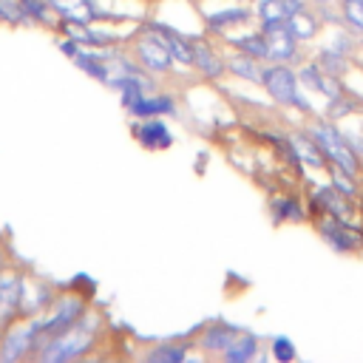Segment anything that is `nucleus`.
<instances>
[{"mask_svg":"<svg viewBox=\"0 0 363 363\" xmlns=\"http://www.w3.org/2000/svg\"><path fill=\"white\" fill-rule=\"evenodd\" d=\"M235 335H238L235 326L216 320V323H207V326L199 332L196 346H199L204 354H224V352L230 349V343L235 340Z\"/></svg>","mask_w":363,"mask_h":363,"instance_id":"nucleus-11","label":"nucleus"},{"mask_svg":"<svg viewBox=\"0 0 363 363\" xmlns=\"http://www.w3.org/2000/svg\"><path fill=\"white\" fill-rule=\"evenodd\" d=\"M343 139H346V145H349L357 156H363V136H357V133H343Z\"/></svg>","mask_w":363,"mask_h":363,"instance_id":"nucleus-33","label":"nucleus"},{"mask_svg":"<svg viewBox=\"0 0 363 363\" xmlns=\"http://www.w3.org/2000/svg\"><path fill=\"white\" fill-rule=\"evenodd\" d=\"M258 354V337L255 335H235V340L230 343V349L221 354L224 363H247Z\"/></svg>","mask_w":363,"mask_h":363,"instance_id":"nucleus-21","label":"nucleus"},{"mask_svg":"<svg viewBox=\"0 0 363 363\" xmlns=\"http://www.w3.org/2000/svg\"><path fill=\"white\" fill-rule=\"evenodd\" d=\"M309 133H312V136L318 139V145L323 147L329 164H335V167H340V170H346V173H352V176L360 173V156L346 145L343 133L337 130V125H335L332 119H312V122H309Z\"/></svg>","mask_w":363,"mask_h":363,"instance_id":"nucleus-3","label":"nucleus"},{"mask_svg":"<svg viewBox=\"0 0 363 363\" xmlns=\"http://www.w3.org/2000/svg\"><path fill=\"white\" fill-rule=\"evenodd\" d=\"M261 85H264L267 96L272 102H278L281 108H295L301 113H312V105H309L306 94L301 91L298 71H292L289 62H267L261 68Z\"/></svg>","mask_w":363,"mask_h":363,"instance_id":"nucleus-2","label":"nucleus"},{"mask_svg":"<svg viewBox=\"0 0 363 363\" xmlns=\"http://www.w3.org/2000/svg\"><path fill=\"white\" fill-rule=\"evenodd\" d=\"M133 136L147 150H164V147L173 145V136H170L167 125L159 116H150V119H142L139 125H133Z\"/></svg>","mask_w":363,"mask_h":363,"instance_id":"nucleus-14","label":"nucleus"},{"mask_svg":"<svg viewBox=\"0 0 363 363\" xmlns=\"http://www.w3.org/2000/svg\"><path fill=\"white\" fill-rule=\"evenodd\" d=\"M340 17L346 23V28L357 37H363V0H337Z\"/></svg>","mask_w":363,"mask_h":363,"instance_id":"nucleus-26","label":"nucleus"},{"mask_svg":"<svg viewBox=\"0 0 363 363\" xmlns=\"http://www.w3.org/2000/svg\"><path fill=\"white\" fill-rule=\"evenodd\" d=\"M298 79H301V85H306L309 91L323 94L326 99H335V96L343 94L340 77H332V74L320 71L318 62H301V65H298Z\"/></svg>","mask_w":363,"mask_h":363,"instance_id":"nucleus-10","label":"nucleus"},{"mask_svg":"<svg viewBox=\"0 0 363 363\" xmlns=\"http://www.w3.org/2000/svg\"><path fill=\"white\" fill-rule=\"evenodd\" d=\"M0 23H28L20 9V0H0Z\"/></svg>","mask_w":363,"mask_h":363,"instance_id":"nucleus-31","label":"nucleus"},{"mask_svg":"<svg viewBox=\"0 0 363 363\" xmlns=\"http://www.w3.org/2000/svg\"><path fill=\"white\" fill-rule=\"evenodd\" d=\"M315 227H318L320 238L335 252H360L363 250V233L349 221H340V218H335V216L320 210V216L315 218Z\"/></svg>","mask_w":363,"mask_h":363,"instance_id":"nucleus-7","label":"nucleus"},{"mask_svg":"<svg viewBox=\"0 0 363 363\" xmlns=\"http://www.w3.org/2000/svg\"><path fill=\"white\" fill-rule=\"evenodd\" d=\"M315 3H335V0H315Z\"/></svg>","mask_w":363,"mask_h":363,"instance_id":"nucleus-34","label":"nucleus"},{"mask_svg":"<svg viewBox=\"0 0 363 363\" xmlns=\"http://www.w3.org/2000/svg\"><path fill=\"white\" fill-rule=\"evenodd\" d=\"M286 26H289V31L295 34V40L306 43V40H312V37L318 34V28H320V17L312 14L309 9H303V11H295V14L286 20Z\"/></svg>","mask_w":363,"mask_h":363,"instance_id":"nucleus-20","label":"nucleus"},{"mask_svg":"<svg viewBox=\"0 0 363 363\" xmlns=\"http://www.w3.org/2000/svg\"><path fill=\"white\" fill-rule=\"evenodd\" d=\"M227 45H233L235 51H244L250 57H255L258 62H269V43L264 37V31H250V34H238V37H227Z\"/></svg>","mask_w":363,"mask_h":363,"instance_id":"nucleus-18","label":"nucleus"},{"mask_svg":"<svg viewBox=\"0 0 363 363\" xmlns=\"http://www.w3.org/2000/svg\"><path fill=\"white\" fill-rule=\"evenodd\" d=\"M255 14L261 20H289L286 0H258L255 3Z\"/></svg>","mask_w":363,"mask_h":363,"instance_id":"nucleus-28","label":"nucleus"},{"mask_svg":"<svg viewBox=\"0 0 363 363\" xmlns=\"http://www.w3.org/2000/svg\"><path fill=\"white\" fill-rule=\"evenodd\" d=\"M96 326H99V318L85 309V315H82L71 329H65V332L48 337V340L40 346L37 357H40L43 363H62V360H77V357L88 354L91 346L96 343Z\"/></svg>","mask_w":363,"mask_h":363,"instance_id":"nucleus-1","label":"nucleus"},{"mask_svg":"<svg viewBox=\"0 0 363 363\" xmlns=\"http://www.w3.org/2000/svg\"><path fill=\"white\" fill-rule=\"evenodd\" d=\"M269 210L278 224L281 221H303V204L298 201V196H278L269 201Z\"/></svg>","mask_w":363,"mask_h":363,"instance_id":"nucleus-22","label":"nucleus"},{"mask_svg":"<svg viewBox=\"0 0 363 363\" xmlns=\"http://www.w3.org/2000/svg\"><path fill=\"white\" fill-rule=\"evenodd\" d=\"M295 357H298L295 343H292L286 335L272 337V360H278V363H289V360H295Z\"/></svg>","mask_w":363,"mask_h":363,"instance_id":"nucleus-30","label":"nucleus"},{"mask_svg":"<svg viewBox=\"0 0 363 363\" xmlns=\"http://www.w3.org/2000/svg\"><path fill=\"white\" fill-rule=\"evenodd\" d=\"M82 315H85V301L79 295H62V298H57L48 315L31 320V326H34V346H43L48 337L71 329Z\"/></svg>","mask_w":363,"mask_h":363,"instance_id":"nucleus-4","label":"nucleus"},{"mask_svg":"<svg viewBox=\"0 0 363 363\" xmlns=\"http://www.w3.org/2000/svg\"><path fill=\"white\" fill-rule=\"evenodd\" d=\"M357 99L354 96H349L346 91L340 94V96H335V99H329V105H326V119H332V122H337V119H343V116H349V113H354L357 111Z\"/></svg>","mask_w":363,"mask_h":363,"instance_id":"nucleus-27","label":"nucleus"},{"mask_svg":"<svg viewBox=\"0 0 363 363\" xmlns=\"http://www.w3.org/2000/svg\"><path fill=\"white\" fill-rule=\"evenodd\" d=\"M247 20H250V9H244V6H230V9H221V11L207 14V17H204V28L221 34V31H227V28H233V26L247 23Z\"/></svg>","mask_w":363,"mask_h":363,"instance_id":"nucleus-19","label":"nucleus"},{"mask_svg":"<svg viewBox=\"0 0 363 363\" xmlns=\"http://www.w3.org/2000/svg\"><path fill=\"white\" fill-rule=\"evenodd\" d=\"M329 176H332V187H335L337 193H343V196H349V199L357 196V190H360L357 182H354L357 176H352V173H346V170H340V167H335V164H332V173H329Z\"/></svg>","mask_w":363,"mask_h":363,"instance_id":"nucleus-29","label":"nucleus"},{"mask_svg":"<svg viewBox=\"0 0 363 363\" xmlns=\"http://www.w3.org/2000/svg\"><path fill=\"white\" fill-rule=\"evenodd\" d=\"M48 6L65 17V20H77V23H96L99 17H108V11H102L96 6V0H48Z\"/></svg>","mask_w":363,"mask_h":363,"instance_id":"nucleus-13","label":"nucleus"},{"mask_svg":"<svg viewBox=\"0 0 363 363\" xmlns=\"http://www.w3.org/2000/svg\"><path fill=\"white\" fill-rule=\"evenodd\" d=\"M31 349H34V326L28 320V323L11 326L3 335V340H0V360L3 363H14V360L26 357Z\"/></svg>","mask_w":363,"mask_h":363,"instance_id":"nucleus-9","label":"nucleus"},{"mask_svg":"<svg viewBox=\"0 0 363 363\" xmlns=\"http://www.w3.org/2000/svg\"><path fill=\"white\" fill-rule=\"evenodd\" d=\"M20 9H23V14L28 17V23L34 20V23H45V26H57L60 20V14L48 6V0H20Z\"/></svg>","mask_w":363,"mask_h":363,"instance_id":"nucleus-25","label":"nucleus"},{"mask_svg":"<svg viewBox=\"0 0 363 363\" xmlns=\"http://www.w3.org/2000/svg\"><path fill=\"white\" fill-rule=\"evenodd\" d=\"M187 354H190L187 343H159L150 352H145V360H150V363H182V360H187Z\"/></svg>","mask_w":363,"mask_h":363,"instance_id":"nucleus-24","label":"nucleus"},{"mask_svg":"<svg viewBox=\"0 0 363 363\" xmlns=\"http://www.w3.org/2000/svg\"><path fill=\"white\" fill-rule=\"evenodd\" d=\"M193 40V68L204 77V79H221L227 74V62L224 57L210 45V40L204 37H190Z\"/></svg>","mask_w":363,"mask_h":363,"instance_id":"nucleus-8","label":"nucleus"},{"mask_svg":"<svg viewBox=\"0 0 363 363\" xmlns=\"http://www.w3.org/2000/svg\"><path fill=\"white\" fill-rule=\"evenodd\" d=\"M261 31L269 43V62H303L301 40H295L286 20H261Z\"/></svg>","mask_w":363,"mask_h":363,"instance_id":"nucleus-6","label":"nucleus"},{"mask_svg":"<svg viewBox=\"0 0 363 363\" xmlns=\"http://www.w3.org/2000/svg\"><path fill=\"white\" fill-rule=\"evenodd\" d=\"M130 57H133L145 71H150L153 77L170 74V71H173V62H176L173 54H170V48L164 45V40H162L156 31H150V28H142V34L133 40Z\"/></svg>","mask_w":363,"mask_h":363,"instance_id":"nucleus-5","label":"nucleus"},{"mask_svg":"<svg viewBox=\"0 0 363 363\" xmlns=\"http://www.w3.org/2000/svg\"><path fill=\"white\" fill-rule=\"evenodd\" d=\"M128 113L136 119H150L162 113H176V99L170 94H142L128 105Z\"/></svg>","mask_w":363,"mask_h":363,"instance_id":"nucleus-15","label":"nucleus"},{"mask_svg":"<svg viewBox=\"0 0 363 363\" xmlns=\"http://www.w3.org/2000/svg\"><path fill=\"white\" fill-rule=\"evenodd\" d=\"M289 145H292L298 162H303V164H309V167H315V170L329 167V159H326L323 147L318 145V139H315L309 130H292V133H289Z\"/></svg>","mask_w":363,"mask_h":363,"instance_id":"nucleus-12","label":"nucleus"},{"mask_svg":"<svg viewBox=\"0 0 363 363\" xmlns=\"http://www.w3.org/2000/svg\"><path fill=\"white\" fill-rule=\"evenodd\" d=\"M315 62H318L320 71H326V74H332V77H343V74L349 71V57L340 54V51H335V48H329V45L318 48Z\"/></svg>","mask_w":363,"mask_h":363,"instance_id":"nucleus-23","label":"nucleus"},{"mask_svg":"<svg viewBox=\"0 0 363 363\" xmlns=\"http://www.w3.org/2000/svg\"><path fill=\"white\" fill-rule=\"evenodd\" d=\"M227 62V74H233L235 79H244V82H252V85H261V62L244 51H235L230 57H224Z\"/></svg>","mask_w":363,"mask_h":363,"instance_id":"nucleus-17","label":"nucleus"},{"mask_svg":"<svg viewBox=\"0 0 363 363\" xmlns=\"http://www.w3.org/2000/svg\"><path fill=\"white\" fill-rule=\"evenodd\" d=\"M312 201L318 204V210H323V213H329V216H335V218H340V221H349L352 213H354L349 196L337 193L332 184H329V187H318V190L312 193Z\"/></svg>","mask_w":363,"mask_h":363,"instance_id":"nucleus-16","label":"nucleus"},{"mask_svg":"<svg viewBox=\"0 0 363 363\" xmlns=\"http://www.w3.org/2000/svg\"><path fill=\"white\" fill-rule=\"evenodd\" d=\"M329 48H335V51H340V54H352V37L349 34H337L332 43H329Z\"/></svg>","mask_w":363,"mask_h":363,"instance_id":"nucleus-32","label":"nucleus"}]
</instances>
